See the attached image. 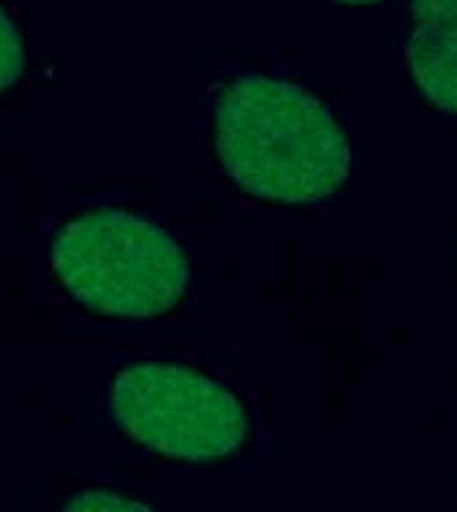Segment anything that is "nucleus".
Listing matches in <instances>:
<instances>
[{"label":"nucleus","mask_w":457,"mask_h":512,"mask_svg":"<svg viewBox=\"0 0 457 512\" xmlns=\"http://www.w3.org/2000/svg\"><path fill=\"white\" fill-rule=\"evenodd\" d=\"M215 148L246 194L293 206L333 197L353 162L333 113L307 90L269 76H243L223 90Z\"/></svg>","instance_id":"obj_1"},{"label":"nucleus","mask_w":457,"mask_h":512,"mask_svg":"<svg viewBox=\"0 0 457 512\" xmlns=\"http://www.w3.org/2000/svg\"><path fill=\"white\" fill-rule=\"evenodd\" d=\"M61 287L102 316L154 319L180 304L189 261L177 241L145 217L99 209L64 223L50 246Z\"/></svg>","instance_id":"obj_2"},{"label":"nucleus","mask_w":457,"mask_h":512,"mask_svg":"<svg viewBox=\"0 0 457 512\" xmlns=\"http://www.w3.org/2000/svg\"><path fill=\"white\" fill-rule=\"evenodd\" d=\"M405 64L431 105L457 116V24L414 29L405 44Z\"/></svg>","instance_id":"obj_4"},{"label":"nucleus","mask_w":457,"mask_h":512,"mask_svg":"<svg viewBox=\"0 0 457 512\" xmlns=\"http://www.w3.org/2000/svg\"><path fill=\"white\" fill-rule=\"evenodd\" d=\"M119 426L151 452L174 460H220L246 440L241 400L217 379L174 362H136L110 388Z\"/></svg>","instance_id":"obj_3"},{"label":"nucleus","mask_w":457,"mask_h":512,"mask_svg":"<svg viewBox=\"0 0 457 512\" xmlns=\"http://www.w3.org/2000/svg\"><path fill=\"white\" fill-rule=\"evenodd\" d=\"M61 512H154L148 504L134 501L128 495L108 492V489H84L76 492Z\"/></svg>","instance_id":"obj_5"},{"label":"nucleus","mask_w":457,"mask_h":512,"mask_svg":"<svg viewBox=\"0 0 457 512\" xmlns=\"http://www.w3.org/2000/svg\"><path fill=\"white\" fill-rule=\"evenodd\" d=\"M411 15L417 18V27L457 24V0H411Z\"/></svg>","instance_id":"obj_7"},{"label":"nucleus","mask_w":457,"mask_h":512,"mask_svg":"<svg viewBox=\"0 0 457 512\" xmlns=\"http://www.w3.org/2000/svg\"><path fill=\"white\" fill-rule=\"evenodd\" d=\"M336 3H345V6H371V3H382V0H336Z\"/></svg>","instance_id":"obj_8"},{"label":"nucleus","mask_w":457,"mask_h":512,"mask_svg":"<svg viewBox=\"0 0 457 512\" xmlns=\"http://www.w3.org/2000/svg\"><path fill=\"white\" fill-rule=\"evenodd\" d=\"M24 73V41L12 18L0 9V90L12 87Z\"/></svg>","instance_id":"obj_6"}]
</instances>
